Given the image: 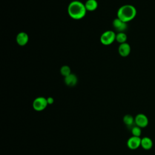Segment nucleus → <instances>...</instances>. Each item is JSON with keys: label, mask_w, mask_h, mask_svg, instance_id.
<instances>
[{"label": "nucleus", "mask_w": 155, "mask_h": 155, "mask_svg": "<svg viewBox=\"0 0 155 155\" xmlns=\"http://www.w3.org/2000/svg\"><path fill=\"white\" fill-rule=\"evenodd\" d=\"M87 9L85 4L79 1L71 2L68 6V13L74 19H81L86 15Z\"/></svg>", "instance_id": "f257e3e1"}, {"label": "nucleus", "mask_w": 155, "mask_h": 155, "mask_svg": "<svg viewBox=\"0 0 155 155\" xmlns=\"http://www.w3.org/2000/svg\"><path fill=\"white\" fill-rule=\"evenodd\" d=\"M136 8L132 5L126 4L121 6L117 13L119 19L125 22H128L133 20L136 16Z\"/></svg>", "instance_id": "f03ea898"}, {"label": "nucleus", "mask_w": 155, "mask_h": 155, "mask_svg": "<svg viewBox=\"0 0 155 155\" xmlns=\"http://www.w3.org/2000/svg\"><path fill=\"white\" fill-rule=\"evenodd\" d=\"M116 34L111 30L105 31L101 36V42L105 45H110L116 40Z\"/></svg>", "instance_id": "7ed1b4c3"}, {"label": "nucleus", "mask_w": 155, "mask_h": 155, "mask_svg": "<svg viewBox=\"0 0 155 155\" xmlns=\"http://www.w3.org/2000/svg\"><path fill=\"white\" fill-rule=\"evenodd\" d=\"M48 103L47 98L44 97H38L33 102V108L37 111H41L44 110L47 106Z\"/></svg>", "instance_id": "20e7f679"}, {"label": "nucleus", "mask_w": 155, "mask_h": 155, "mask_svg": "<svg viewBox=\"0 0 155 155\" xmlns=\"http://www.w3.org/2000/svg\"><path fill=\"white\" fill-rule=\"evenodd\" d=\"M148 117L142 113H139L134 117V123L136 125L142 128H145L148 125Z\"/></svg>", "instance_id": "39448f33"}, {"label": "nucleus", "mask_w": 155, "mask_h": 155, "mask_svg": "<svg viewBox=\"0 0 155 155\" xmlns=\"http://www.w3.org/2000/svg\"><path fill=\"white\" fill-rule=\"evenodd\" d=\"M141 144V138L140 137H136L132 136L130 137L127 142V145L131 150H136L138 148Z\"/></svg>", "instance_id": "423d86ee"}, {"label": "nucleus", "mask_w": 155, "mask_h": 155, "mask_svg": "<svg viewBox=\"0 0 155 155\" xmlns=\"http://www.w3.org/2000/svg\"><path fill=\"white\" fill-rule=\"evenodd\" d=\"M113 25L114 29L118 32H124L127 28V23L122 21L118 18L114 19L113 22Z\"/></svg>", "instance_id": "0eeeda50"}, {"label": "nucleus", "mask_w": 155, "mask_h": 155, "mask_svg": "<svg viewBox=\"0 0 155 155\" xmlns=\"http://www.w3.org/2000/svg\"><path fill=\"white\" fill-rule=\"evenodd\" d=\"M118 51L121 56L127 57L130 54L131 52L130 45L127 42L120 44L118 48Z\"/></svg>", "instance_id": "6e6552de"}, {"label": "nucleus", "mask_w": 155, "mask_h": 155, "mask_svg": "<svg viewBox=\"0 0 155 155\" xmlns=\"http://www.w3.org/2000/svg\"><path fill=\"white\" fill-rule=\"evenodd\" d=\"M28 41V35L24 31L20 32L16 36V42L18 45L20 46H24L27 44Z\"/></svg>", "instance_id": "1a4fd4ad"}, {"label": "nucleus", "mask_w": 155, "mask_h": 155, "mask_svg": "<svg viewBox=\"0 0 155 155\" xmlns=\"http://www.w3.org/2000/svg\"><path fill=\"white\" fill-rule=\"evenodd\" d=\"M64 82L65 84L68 87H73L76 85L78 82V78L74 74L71 73L68 76L65 77Z\"/></svg>", "instance_id": "9d476101"}, {"label": "nucleus", "mask_w": 155, "mask_h": 155, "mask_svg": "<svg viewBox=\"0 0 155 155\" xmlns=\"http://www.w3.org/2000/svg\"><path fill=\"white\" fill-rule=\"evenodd\" d=\"M153 145V142L151 139L148 137H143L141 139L140 147L145 150H150Z\"/></svg>", "instance_id": "9b49d317"}, {"label": "nucleus", "mask_w": 155, "mask_h": 155, "mask_svg": "<svg viewBox=\"0 0 155 155\" xmlns=\"http://www.w3.org/2000/svg\"><path fill=\"white\" fill-rule=\"evenodd\" d=\"M85 8L88 11H94L98 6L96 0H87L85 4Z\"/></svg>", "instance_id": "f8f14e48"}, {"label": "nucleus", "mask_w": 155, "mask_h": 155, "mask_svg": "<svg viewBox=\"0 0 155 155\" xmlns=\"http://www.w3.org/2000/svg\"><path fill=\"white\" fill-rule=\"evenodd\" d=\"M116 40L120 44L125 43L127 40V36L124 32H118L116 36Z\"/></svg>", "instance_id": "ddd939ff"}, {"label": "nucleus", "mask_w": 155, "mask_h": 155, "mask_svg": "<svg viewBox=\"0 0 155 155\" xmlns=\"http://www.w3.org/2000/svg\"><path fill=\"white\" fill-rule=\"evenodd\" d=\"M124 123L127 126H131L134 123V118L131 114H126L123 117Z\"/></svg>", "instance_id": "4468645a"}, {"label": "nucleus", "mask_w": 155, "mask_h": 155, "mask_svg": "<svg viewBox=\"0 0 155 155\" xmlns=\"http://www.w3.org/2000/svg\"><path fill=\"white\" fill-rule=\"evenodd\" d=\"M131 134L133 136H136V137H140L141 134H142V130H141V128L136 125L134 126L132 128H131Z\"/></svg>", "instance_id": "2eb2a0df"}, {"label": "nucleus", "mask_w": 155, "mask_h": 155, "mask_svg": "<svg viewBox=\"0 0 155 155\" xmlns=\"http://www.w3.org/2000/svg\"><path fill=\"white\" fill-rule=\"evenodd\" d=\"M61 73L64 77H66L71 74L70 68L68 65H64L61 68Z\"/></svg>", "instance_id": "dca6fc26"}, {"label": "nucleus", "mask_w": 155, "mask_h": 155, "mask_svg": "<svg viewBox=\"0 0 155 155\" xmlns=\"http://www.w3.org/2000/svg\"><path fill=\"white\" fill-rule=\"evenodd\" d=\"M47 101L48 105H51L54 102V99L52 97H48V98H47Z\"/></svg>", "instance_id": "f3484780"}]
</instances>
